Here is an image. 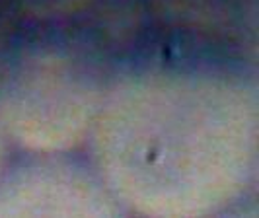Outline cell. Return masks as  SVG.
I'll return each instance as SVG.
<instances>
[{"label": "cell", "mask_w": 259, "mask_h": 218, "mask_svg": "<svg viewBox=\"0 0 259 218\" xmlns=\"http://www.w3.org/2000/svg\"><path fill=\"white\" fill-rule=\"evenodd\" d=\"M86 150L123 214H224L257 183L255 76L189 57L119 66Z\"/></svg>", "instance_id": "obj_1"}, {"label": "cell", "mask_w": 259, "mask_h": 218, "mask_svg": "<svg viewBox=\"0 0 259 218\" xmlns=\"http://www.w3.org/2000/svg\"><path fill=\"white\" fill-rule=\"evenodd\" d=\"M0 51V128L22 152L86 146L119 64L80 18L33 24Z\"/></svg>", "instance_id": "obj_2"}, {"label": "cell", "mask_w": 259, "mask_h": 218, "mask_svg": "<svg viewBox=\"0 0 259 218\" xmlns=\"http://www.w3.org/2000/svg\"><path fill=\"white\" fill-rule=\"evenodd\" d=\"M111 218L121 206L88 158L24 152L0 171V218Z\"/></svg>", "instance_id": "obj_3"}, {"label": "cell", "mask_w": 259, "mask_h": 218, "mask_svg": "<svg viewBox=\"0 0 259 218\" xmlns=\"http://www.w3.org/2000/svg\"><path fill=\"white\" fill-rule=\"evenodd\" d=\"M148 16L180 37L255 61L259 0H143Z\"/></svg>", "instance_id": "obj_4"}, {"label": "cell", "mask_w": 259, "mask_h": 218, "mask_svg": "<svg viewBox=\"0 0 259 218\" xmlns=\"http://www.w3.org/2000/svg\"><path fill=\"white\" fill-rule=\"evenodd\" d=\"M22 20L31 24H61L84 14L96 0H10Z\"/></svg>", "instance_id": "obj_5"}, {"label": "cell", "mask_w": 259, "mask_h": 218, "mask_svg": "<svg viewBox=\"0 0 259 218\" xmlns=\"http://www.w3.org/2000/svg\"><path fill=\"white\" fill-rule=\"evenodd\" d=\"M22 18L10 0H0V51L16 37L22 26Z\"/></svg>", "instance_id": "obj_6"}, {"label": "cell", "mask_w": 259, "mask_h": 218, "mask_svg": "<svg viewBox=\"0 0 259 218\" xmlns=\"http://www.w3.org/2000/svg\"><path fill=\"white\" fill-rule=\"evenodd\" d=\"M8 148H10V144H8L2 128H0V171H2V167L6 166V162H8Z\"/></svg>", "instance_id": "obj_7"}]
</instances>
